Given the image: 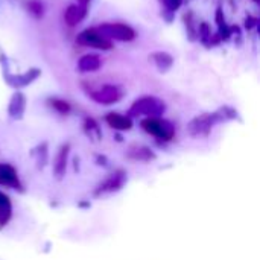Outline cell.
Segmentation results:
<instances>
[{
    "label": "cell",
    "mask_w": 260,
    "mask_h": 260,
    "mask_svg": "<svg viewBox=\"0 0 260 260\" xmlns=\"http://www.w3.org/2000/svg\"><path fill=\"white\" fill-rule=\"evenodd\" d=\"M0 183H5V184L12 186V187H18L20 186L17 172H15V169L12 166L5 165V163L0 165Z\"/></svg>",
    "instance_id": "13"
},
{
    "label": "cell",
    "mask_w": 260,
    "mask_h": 260,
    "mask_svg": "<svg viewBox=\"0 0 260 260\" xmlns=\"http://www.w3.org/2000/svg\"><path fill=\"white\" fill-rule=\"evenodd\" d=\"M163 3H165V6H166L168 11L175 12V11L181 6L183 0H163Z\"/></svg>",
    "instance_id": "21"
},
{
    "label": "cell",
    "mask_w": 260,
    "mask_h": 260,
    "mask_svg": "<svg viewBox=\"0 0 260 260\" xmlns=\"http://www.w3.org/2000/svg\"><path fill=\"white\" fill-rule=\"evenodd\" d=\"M26 110V96L21 91H15L9 101L8 113L12 119H21Z\"/></svg>",
    "instance_id": "9"
},
{
    "label": "cell",
    "mask_w": 260,
    "mask_h": 260,
    "mask_svg": "<svg viewBox=\"0 0 260 260\" xmlns=\"http://www.w3.org/2000/svg\"><path fill=\"white\" fill-rule=\"evenodd\" d=\"M88 96L101 105H113L123 98V91L119 85L104 84V85L88 91Z\"/></svg>",
    "instance_id": "5"
},
{
    "label": "cell",
    "mask_w": 260,
    "mask_h": 260,
    "mask_svg": "<svg viewBox=\"0 0 260 260\" xmlns=\"http://www.w3.org/2000/svg\"><path fill=\"white\" fill-rule=\"evenodd\" d=\"M102 66V61H101V56L96 55V53H87V55H82L78 61V70L81 73H93L96 70H99Z\"/></svg>",
    "instance_id": "10"
},
{
    "label": "cell",
    "mask_w": 260,
    "mask_h": 260,
    "mask_svg": "<svg viewBox=\"0 0 260 260\" xmlns=\"http://www.w3.org/2000/svg\"><path fill=\"white\" fill-rule=\"evenodd\" d=\"M166 105L161 99L155 96H143L137 101L129 108L131 116H145V117H161L165 113Z\"/></svg>",
    "instance_id": "1"
},
{
    "label": "cell",
    "mask_w": 260,
    "mask_h": 260,
    "mask_svg": "<svg viewBox=\"0 0 260 260\" xmlns=\"http://www.w3.org/2000/svg\"><path fill=\"white\" fill-rule=\"evenodd\" d=\"M49 102H50V105H52L58 113L67 114V113L70 111V105H69V102L62 101V99H50Z\"/></svg>",
    "instance_id": "20"
},
{
    "label": "cell",
    "mask_w": 260,
    "mask_h": 260,
    "mask_svg": "<svg viewBox=\"0 0 260 260\" xmlns=\"http://www.w3.org/2000/svg\"><path fill=\"white\" fill-rule=\"evenodd\" d=\"M76 43L85 47H93L99 50H111L113 49V41L107 40L96 27L84 29L82 32L78 34Z\"/></svg>",
    "instance_id": "4"
},
{
    "label": "cell",
    "mask_w": 260,
    "mask_h": 260,
    "mask_svg": "<svg viewBox=\"0 0 260 260\" xmlns=\"http://www.w3.org/2000/svg\"><path fill=\"white\" fill-rule=\"evenodd\" d=\"M91 0H78V5H82V6H88Z\"/></svg>",
    "instance_id": "22"
},
{
    "label": "cell",
    "mask_w": 260,
    "mask_h": 260,
    "mask_svg": "<svg viewBox=\"0 0 260 260\" xmlns=\"http://www.w3.org/2000/svg\"><path fill=\"white\" fill-rule=\"evenodd\" d=\"M67 155H69V145H62L58 155H56V161H55V174L58 178H61L66 172V166H67Z\"/></svg>",
    "instance_id": "14"
},
{
    "label": "cell",
    "mask_w": 260,
    "mask_h": 260,
    "mask_svg": "<svg viewBox=\"0 0 260 260\" xmlns=\"http://www.w3.org/2000/svg\"><path fill=\"white\" fill-rule=\"evenodd\" d=\"M110 41H133L136 38V30L125 23H102L96 27Z\"/></svg>",
    "instance_id": "2"
},
{
    "label": "cell",
    "mask_w": 260,
    "mask_h": 260,
    "mask_svg": "<svg viewBox=\"0 0 260 260\" xmlns=\"http://www.w3.org/2000/svg\"><path fill=\"white\" fill-rule=\"evenodd\" d=\"M105 120H107V123L113 129H117V131H128L133 126L131 117L123 116V114H119V113H108L105 116Z\"/></svg>",
    "instance_id": "11"
},
{
    "label": "cell",
    "mask_w": 260,
    "mask_h": 260,
    "mask_svg": "<svg viewBox=\"0 0 260 260\" xmlns=\"http://www.w3.org/2000/svg\"><path fill=\"white\" fill-rule=\"evenodd\" d=\"M149 59L155 64V67H157L161 73L168 72V70L174 66V58H172V55L168 53V52H163V50H158V52L151 53V55H149Z\"/></svg>",
    "instance_id": "12"
},
{
    "label": "cell",
    "mask_w": 260,
    "mask_h": 260,
    "mask_svg": "<svg viewBox=\"0 0 260 260\" xmlns=\"http://www.w3.org/2000/svg\"><path fill=\"white\" fill-rule=\"evenodd\" d=\"M129 157L134 160H151L154 158V154L148 148H134L129 151Z\"/></svg>",
    "instance_id": "19"
},
{
    "label": "cell",
    "mask_w": 260,
    "mask_h": 260,
    "mask_svg": "<svg viewBox=\"0 0 260 260\" xmlns=\"http://www.w3.org/2000/svg\"><path fill=\"white\" fill-rule=\"evenodd\" d=\"M84 129H85V133H87V136L90 139H93V140H99L101 139V128H99V125L93 119H85Z\"/></svg>",
    "instance_id": "18"
},
{
    "label": "cell",
    "mask_w": 260,
    "mask_h": 260,
    "mask_svg": "<svg viewBox=\"0 0 260 260\" xmlns=\"http://www.w3.org/2000/svg\"><path fill=\"white\" fill-rule=\"evenodd\" d=\"M222 119V114H221V111L219 113H213V114H201V116H198V117H195L189 125H187V131H189V134L190 136H193V137H200V136H204V134H207L212 128H213V125L216 123V122H219Z\"/></svg>",
    "instance_id": "6"
},
{
    "label": "cell",
    "mask_w": 260,
    "mask_h": 260,
    "mask_svg": "<svg viewBox=\"0 0 260 260\" xmlns=\"http://www.w3.org/2000/svg\"><path fill=\"white\" fill-rule=\"evenodd\" d=\"M40 75H41V70L40 69H30V70H27V72H24L21 75H14L3 64V78L8 82V85H11L14 88H23V87L32 84L37 78H40Z\"/></svg>",
    "instance_id": "7"
},
{
    "label": "cell",
    "mask_w": 260,
    "mask_h": 260,
    "mask_svg": "<svg viewBox=\"0 0 260 260\" xmlns=\"http://www.w3.org/2000/svg\"><path fill=\"white\" fill-rule=\"evenodd\" d=\"M142 128L151 136L161 140H171L175 134L174 125L161 117H145L142 120Z\"/></svg>",
    "instance_id": "3"
},
{
    "label": "cell",
    "mask_w": 260,
    "mask_h": 260,
    "mask_svg": "<svg viewBox=\"0 0 260 260\" xmlns=\"http://www.w3.org/2000/svg\"><path fill=\"white\" fill-rule=\"evenodd\" d=\"M123 181H125L123 175H122V174H116V175H113L104 186H101V192H113V190L119 189V187L123 184Z\"/></svg>",
    "instance_id": "17"
},
{
    "label": "cell",
    "mask_w": 260,
    "mask_h": 260,
    "mask_svg": "<svg viewBox=\"0 0 260 260\" xmlns=\"http://www.w3.org/2000/svg\"><path fill=\"white\" fill-rule=\"evenodd\" d=\"M87 15V6H82V5H69L64 11V21L67 26L73 27L76 24H79Z\"/></svg>",
    "instance_id": "8"
},
{
    "label": "cell",
    "mask_w": 260,
    "mask_h": 260,
    "mask_svg": "<svg viewBox=\"0 0 260 260\" xmlns=\"http://www.w3.org/2000/svg\"><path fill=\"white\" fill-rule=\"evenodd\" d=\"M24 9L35 18H41L44 14V6L40 0H26L24 2Z\"/></svg>",
    "instance_id": "16"
},
{
    "label": "cell",
    "mask_w": 260,
    "mask_h": 260,
    "mask_svg": "<svg viewBox=\"0 0 260 260\" xmlns=\"http://www.w3.org/2000/svg\"><path fill=\"white\" fill-rule=\"evenodd\" d=\"M12 215V206L8 195L0 192V225H5Z\"/></svg>",
    "instance_id": "15"
}]
</instances>
